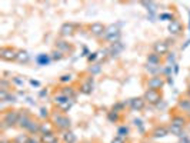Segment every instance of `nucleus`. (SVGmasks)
I'll return each instance as SVG.
<instances>
[{
	"instance_id": "nucleus-1",
	"label": "nucleus",
	"mask_w": 190,
	"mask_h": 143,
	"mask_svg": "<svg viewBox=\"0 0 190 143\" xmlns=\"http://www.w3.org/2000/svg\"><path fill=\"white\" fill-rule=\"evenodd\" d=\"M146 102H149V103H159V100H160V93H159V90H153V89H149L146 93H144V97H143Z\"/></svg>"
},
{
	"instance_id": "nucleus-2",
	"label": "nucleus",
	"mask_w": 190,
	"mask_h": 143,
	"mask_svg": "<svg viewBox=\"0 0 190 143\" xmlns=\"http://www.w3.org/2000/svg\"><path fill=\"white\" fill-rule=\"evenodd\" d=\"M53 119H54L56 126H59L60 129H69V126H70V120L67 119L66 116H63V114H60V113H56L54 116H53Z\"/></svg>"
},
{
	"instance_id": "nucleus-3",
	"label": "nucleus",
	"mask_w": 190,
	"mask_h": 143,
	"mask_svg": "<svg viewBox=\"0 0 190 143\" xmlns=\"http://www.w3.org/2000/svg\"><path fill=\"white\" fill-rule=\"evenodd\" d=\"M16 56H17V52L11 47H3L0 50V57L3 60H16Z\"/></svg>"
},
{
	"instance_id": "nucleus-4",
	"label": "nucleus",
	"mask_w": 190,
	"mask_h": 143,
	"mask_svg": "<svg viewBox=\"0 0 190 143\" xmlns=\"http://www.w3.org/2000/svg\"><path fill=\"white\" fill-rule=\"evenodd\" d=\"M163 85H164V80H163L160 76L150 77V79L147 80V87H149V89H153V90H157V89H160Z\"/></svg>"
},
{
	"instance_id": "nucleus-5",
	"label": "nucleus",
	"mask_w": 190,
	"mask_h": 143,
	"mask_svg": "<svg viewBox=\"0 0 190 143\" xmlns=\"http://www.w3.org/2000/svg\"><path fill=\"white\" fill-rule=\"evenodd\" d=\"M153 49H154V53L156 55L162 56V55H166L169 52V45L166 42H157V43H154Z\"/></svg>"
},
{
	"instance_id": "nucleus-6",
	"label": "nucleus",
	"mask_w": 190,
	"mask_h": 143,
	"mask_svg": "<svg viewBox=\"0 0 190 143\" xmlns=\"http://www.w3.org/2000/svg\"><path fill=\"white\" fill-rule=\"evenodd\" d=\"M17 119H19V113L17 112H7L6 116H4L3 123H6L7 126H13L14 123H17Z\"/></svg>"
},
{
	"instance_id": "nucleus-7",
	"label": "nucleus",
	"mask_w": 190,
	"mask_h": 143,
	"mask_svg": "<svg viewBox=\"0 0 190 143\" xmlns=\"http://www.w3.org/2000/svg\"><path fill=\"white\" fill-rule=\"evenodd\" d=\"M90 32H92L95 36H103L106 32V27L102 23H93V24L90 26Z\"/></svg>"
},
{
	"instance_id": "nucleus-8",
	"label": "nucleus",
	"mask_w": 190,
	"mask_h": 143,
	"mask_svg": "<svg viewBox=\"0 0 190 143\" xmlns=\"http://www.w3.org/2000/svg\"><path fill=\"white\" fill-rule=\"evenodd\" d=\"M130 107L133 109V110H142L143 107H144V103H146V100L144 99H142V97H137V99H132L130 102Z\"/></svg>"
},
{
	"instance_id": "nucleus-9",
	"label": "nucleus",
	"mask_w": 190,
	"mask_h": 143,
	"mask_svg": "<svg viewBox=\"0 0 190 143\" xmlns=\"http://www.w3.org/2000/svg\"><path fill=\"white\" fill-rule=\"evenodd\" d=\"M32 122V119H30V116L29 113L26 112H23V113H19V119H17V124H19L20 127H27V124Z\"/></svg>"
},
{
	"instance_id": "nucleus-10",
	"label": "nucleus",
	"mask_w": 190,
	"mask_h": 143,
	"mask_svg": "<svg viewBox=\"0 0 190 143\" xmlns=\"http://www.w3.org/2000/svg\"><path fill=\"white\" fill-rule=\"evenodd\" d=\"M40 142H42V143H57V136L53 133V132L46 133V134H42Z\"/></svg>"
},
{
	"instance_id": "nucleus-11",
	"label": "nucleus",
	"mask_w": 190,
	"mask_h": 143,
	"mask_svg": "<svg viewBox=\"0 0 190 143\" xmlns=\"http://www.w3.org/2000/svg\"><path fill=\"white\" fill-rule=\"evenodd\" d=\"M169 32L171 34H179L181 32V24L180 22H176V20H171L170 24H169Z\"/></svg>"
},
{
	"instance_id": "nucleus-12",
	"label": "nucleus",
	"mask_w": 190,
	"mask_h": 143,
	"mask_svg": "<svg viewBox=\"0 0 190 143\" xmlns=\"http://www.w3.org/2000/svg\"><path fill=\"white\" fill-rule=\"evenodd\" d=\"M73 30H75V24H73V23H65V24L62 26V29H60L62 34H65V36L72 34V33H73Z\"/></svg>"
},
{
	"instance_id": "nucleus-13",
	"label": "nucleus",
	"mask_w": 190,
	"mask_h": 143,
	"mask_svg": "<svg viewBox=\"0 0 190 143\" xmlns=\"http://www.w3.org/2000/svg\"><path fill=\"white\" fill-rule=\"evenodd\" d=\"M92 90H93V79L90 77V79H87V82L83 83V86H82V92L86 93V95H89V93H92Z\"/></svg>"
},
{
	"instance_id": "nucleus-14",
	"label": "nucleus",
	"mask_w": 190,
	"mask_h": 143,
	"mask_svg": "<svg viewBox=\"0 0 190 143\" xmlns=\"http://www.w3.org/2000/svg\"><path fill=\"white\" fill-rule=\"evenodd\" d=\"M167 133H169V129L167 127H163V126L153 130V136L154 137H164V136H167Z\"/></svg>"
},
{
	"instance_id": "nucleus-15",
	"label": "nucleus",
	"mask_w": 190,
	"mask_h": 143,
	"mask_svg": "<svg viewBox=\"0 0 190 143\" xmlns=\"http://www.w3.org/2000/svg\"><path fill=\"white\" fill-rule=\"evenodd\" d=\"M40 126H42V124L39 123V122L32 120V122L27 124V127H26V129H27L30 133H37V132H40Z\"/></svg>"
},
{
	"instance_id": "nucleus-16",
	"label": "nucleus",
	"mask_w": 190,
	"mask_h": 143,
	"mask_svg": "<svg viewBox=\"0 0 190 143\" xmlns=\"http://www.w3.org/2000/svg\"><path fill=\"white\" fill-rule=\"evenodd\" d=\"M63 140H65V143H76V136L73 132H65Z\"/></svg>"
},
{
	"instance_id": "nucleus-17",
	"label": "nucleus",
	"mask_w": 190,
	"mask_h": 143,
	"mask_svg": "<svg viewBox=\"0 0 190 143\" xmlns=\"http://www.w3.org/2000/svg\"><path fill=\"white\" fill-rule=\"evenodd\" d=\"M67 100H69V97H67V96H65L63 93H60V95H56V96H54V103H56L57 106L65 105Z\"/></svg>"
},
{
	"instance_id": "nucleus-18",
	"label": "nucleus",
	"mask_w": 190,
	"mask_h": 143,
	"mask_svg": "<svg viewBox=\"0 0 190 143\" xmlns=\"http://www.w3.org/2000/svg\"><path fill=\"white\" fill-rule=\"evenodd\" d=\"M29 55L27 52H17V56H16V60L20 62V63H27L29 62Z\"/></svg>"
},
{
	"instance_id": "nucleus-19",
	"label": "nucleus",
	"mask_w": 190,
	"mask_h": 143,
	"mask_svg": "<svg viewBox=\"0 0 190 143\" xmlns=\"http://www.w3.org/2000/svg\"><path fill=\"white\" fill-rule=\"evenodd\" d=\"M147 62H149V65L157 66V63L160 62V56L156 55V53H152V55H149V57H147Z\"/></svg>"
},
{
	"instance_id": "nucleus-20",
	"label": "nucleus",
	"mask_w": 190,
	"mask_h": 143,
	"mask_svg": "<svg viewBox=\"0 0 190 143\" xmlns=\"http://www.w3.org/2000/svg\"><path fill=\"white\" fill-rule=\"evenodd\" d=\"M181 129H183V127L176 126V124H170V126H169V132L173 134H176V136H181Z\"/></svg>"
},
{
	"instance_id": "nucleus-21",
	"label": "nucleus",
	"mask_w": 190,
	"mask_h": 143,
	"mask_svg": "<svg viewBox=\"0 0 190 143\" xmlns=\"http://www.w3.org/2000/svg\"><path fill=\"white\" fill-rule=\"evenodd\" d=\"M184 122H186V120H184L181 116H176V117H173V120H171V124H176V126H180V127H183Z\"/></svg>"
},
{
	"instance_id": "nucleus-22",
	"label": "nucleus",
	"mask_w": 190,
	"mask_h": 143,
	"mask_svg": "<svg viewBox=\"0 0 190 143\" xmlns=\"http://www.w3.org/2000/svg\"><path fill=\"white\" fill-rule=\"evenodd\" d=\"M123 49V46L120 45V42L119 43H114L113 46H112V49H110V52H112V55H117V53H120V50Z\"/></svg>"
},
{
	"instance_id": "nucleus-23",
	"label": "nucleus",
	"mask_w": 190,
	"mask_h": 143,
	"mask_svg": "<svg viewBox=\"0 0 190 143\" xmlns=\"http://www.w3.org/2000/svg\"><path fill=\"white\" fill-rule=\"evenodd\" d=\"M62 93H63L65 96H67L69 99H73V97H75V92L72 90V87H65Z\"/></svg>"
},
{
	"instance_id": "nucleus-24",
	"label": "nucleus",
	"mask_w": 190,
	"mask_h": 143,
	"mask_svg": "<svg viewBox=\"0 0 190 143\" xmlns=\"http://www.w3.org/2000/svg\"><path fill=\"white\" fill-rule=\"evenodd\" d=\"M13 143H29V137L24 136V134H20V136H17V137L14 139Z\"/></svg>"
},
{
	"instance_id": "nucleus-25",
	"label": "nucleus",
	"mask_w": 190,
	"mask_h": 143,
	"mask_svg": "<svg viewBox=\"0 0 190 143\" xmlns=\"http://www.w3.org/2000/svg\"><path fill=\"white\" fill-rule=\"evenodd\" d=\"M72 105H73V99H69V100H67V102L65 103V105L59 106V107H60L62 110H69V109L72 107Z\"/></svg>"
},
{
	"instance_id": "nucleus-26",
	"label": "nucleus",
	"mask_w": 190,
	"mask_h": 143,
	"mask_svg": "<svg viewBox=\"0 0 190 143\" xmlns=\"http://www.w3.org/2000/svg\"><path fill=\"white\" fill-rule=\"evenodd\" d=\"M37 62L40 63V65H47L49 63V57L46 56V55H43V56H40L37 59Z\"/></svg>"
},
{
	"instance_id": "nucleus-27",
	"label": "nucleus",
	"mask_w": 190,
	"mask_h": 143,
	"mask_svg": "<svg viewBox=\"0 0 190 143\" xmlns=\"http://www.w3.org/2000/svg\"><path fill=\"white\" fill-rule=\"evenodd\" d=\"M57 47L62 50H69V45H66V42H57Z\"/></svg>"
},
{
	"instance_id": "nucleus-28",
	"label": "nucleus",
	"mask_w": 190,
	"mask_h": 143,
	"mask_svg": "<svg viewBox=\"0 0 190 143\" xmlns=\"http://www.w3.org/2000/svg\"><path fill=\"white\" fill-rule=\"evenodd\" d=\"M180 107H183L184 110H190V102L189 100H184V102H180Z\"/></svg>"
},
{
	"instance_id": "nucleus-29",
	"label": "nucleus",
	"mask_w": 190,
	"mask_h": 143,
	"mask_svg": "<svg viewBox=\"0 0 190 143\" xmlns=\"http://www.w3.org/2000/svg\"><path fill=\"white\" fill-rule=\"evenodd\" d=\"M127 133H129V129H127V127H120V129H119V136H120V137L126 136Z\"/></svg>"
},
{
	"instance_id": "nucleus-30",
	"label": "nucleus",
	"mask_w": 190,
	"mask_h": 143,
	"mask_svg": "<svg viewBox=\"0 0 190 143\" xmlns=\"http://www.w3.org/2000/svg\"><path fill=\"white\" fill-rule=\"evenodd\" d=\"M40 132H43V134L50 133V127L46 126V124H42V126H40Z\"/></svg>"
},
{
	"instance_id": "nucleus-31",
	"label": "nucleus",
	"mask_w": 190,
	"mask_h": 143,
	"mask_svg": "<svg viewBox=\"0 0 190 143\" xmlns=\"http://www.w3.org/2000/svg\"><path fill=\"white\" fill-rule=\"evenodd\" d=\"M112 143H124V137H120V136H116L113 140H112Z\"/></svg>"
},
{
	"instance_id": "nucleus-32",
	"label": "nucleus",
	"mask_w": 190,
	"mask_h": 143,
	"mask_svg": "<svg viewBox=\"0 0 190 143\" xmlns=\"http://www.w3.org/2000/svg\"><path fill=\"white\" fill-rule=\"evenodd\" d=\"M70 80H72V76H70V75H65V76L60 77V82H63V83H65V82H70Z\"/></svg>"
},
{
	"instance_id": "nucleus-33",
	"label": "nucleus",
	"mask_w": 190,
	"mask_h": 143,
	"mask_svg": "<svg viewBox=\"0 0 190 143\" xmlns=\"http://www.w3.org/2000/svg\"><path fill=\"white\" fill-rule=\"evenodd\" d=\"M53 55H54V59H62V57H63V55H62V52H54V53H53Z\"/></svg>"
},
{
	"instance_id": "nucleus-34",
	"label": "nucleus",
	"mask_w": 190,
	"mask_h": 143,
	"mask_svg": "<svg viewBox=\"0 0 190 143\" xmlns=\"http://www.w3.org/2000/svg\"><path fill=\"white\" fill-rule=\"evenodd\" d=\"M99 70H100V66H99V65H96L93 69H90V72H92V73H97Z\"/></svg>"
},
{
	"instance_id": "nucleus-35",
	"label": "nucleus",
	"mask_w": 190,
	"mask_h": 143,
	"mask_svg": "<svg viewBox=\"0 0 190 143\" xmlns=\"http://www.w3.org/2000/svg\"><path fill=\"white\" fill-rule=\"evenodd\" d=\"M160 19H171L170 14H160Z\"/></svg>"
},
{
	"instance_id": "nucleus-36",
	"label": "nucleus",
	"mask_w": 190,
	"mask_h": 143,
	"mask_svg": "<svg viewBox=\"0 0 190 143\" xmlns=\"http://www.w3.org/2000/svg\"><path fill=\"white\" fill-rule=\"evenodd\" d=\"M42 116H47V110L46 109H42Z\"/></svg>"
},
{
	"instance_id": "nucleus-37",
	"label": "nucleus",
	"mask_w": 190,
	"mask_h": 143,
	"mask_svg": "<svg viewBox=\"0 0 190 143\" xmlns=\"http://www.w3.org/2000/svg\"><path fill=\"white\" fill-rule=\"evenodd\" d=\"M14 82H16V83H19V85H23V82H22V80H19V79H14Z\"/></svg>"
},
{
	"instance_id": "nucleus-38",
	"label": "nucleus",
	"mask_w": 190,
	"mask_h": 143,
	"mask_svg": "<svg viewBox=\"0 0 190 143\" xmlns=\"http://www.w3.org/2000/svg\"><path fill=\"white\" fill-rule=\"evenodd\" d=\"M30 83H32V85H34V86H39V82H34V80H32Z\"/></svg>"
},
{
	"instance_id": "nucleus-39",
	"label": "nucleus",
	"mask_w": 190,
	"mask_h": 143,
	"mask_svg": "<svg viewBox=\"0 0 190 143\" xmlns=\"http://www.w3.org/2000/svg\"><path fill=\"white\" fill-rule=\"evenodd\" d=\"M29 143H37V140H33V139H29Z\"/></svg>"
}]
</instances>
